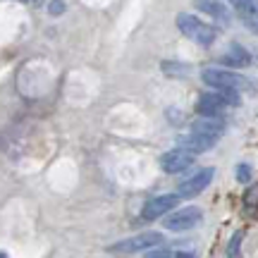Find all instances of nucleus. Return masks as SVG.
Masks as SVG:
<instances>
[{
	"label": "nucleus",
	"mask_w": 258,
	"mask_h": 258,
	"mask_svg": "<svg viewBox=\"0 0 258 258\" xmlns=\"http://www.w3.org/2000/svg\"><path fill=\"white\" fill-rule=\"evenodd\" d=\"M201 79L208 84V86L218 89V91L239 93V91H244V89H249V79H246V77H241V74L234 72V70H225V67H208V70H203Z\"/></svg>",
	"instance_id": "obj_1"
},
{
	"label": "nucleus",
	"mask_w": 258,
	"mask_h": 258,
	"mask_svg": "<svg viewBox=\"0 0 258 258\" xmlns=\"http://www.w3.org/2000/svg\"><path fill=\"white\" fill-rule=\"evenodd\" d=\"M177 27L184 34L186 38L196 41L199 46H211L215 41V27H211L208 22L199 19L196 15H189V12H179L177 15Z\"/></svg>",
	"instance_id": "obj_2"
},
{
	"label": "nucleus",
	"mask_w": 258,
	"mask_h": 258,
	"mask_svg": "<svg viewBox=\"0 0 258 258\" xmlns=\"http://www.w3.org/2000/svg\"><path fill=\"white\" fill-rule=\"evenodd\" d=\"M163 244V234L160 232H141L137 237L122 239L117 244H112L110 251L117 256H129V253H139V251H151Z\"/></svg>",
	"instance_id": "obj_3"
},
{
	"label": "nucleus",
	"mask_w": 258,
	"mask_h": 258,
	"mask_svg": "<svg viewBox=\"0 0 258 258\" xmlns=\"http://www.w3.org/2000/svg\"><path fill=\"white\" fill-rule=\"evenodd\" d=\"M203 213L201 208H196V206H189V208H179V211L175 213H167L165 218V230L170 232H184V230H191V227H196L199 222H201Z\"/></svg>",
	"instance_id": "obj_4"
},
{
	"label": "nucleus",
	"mask_w": 258,
	"mask_h": 258,
	"mask_svg": "<svg viewBox=\"0 0 258 258\" xmlns=\"http://www.w3.org/2000/svg\"><path fill=\"white\" fill-rule=\"evenodd\" d=\"M213 175H215V170H213V167L199 170L194 177H189L186 182H182V184H179V189H177L175 196H177V199H194V196H199L206 186L211 184Z\"/></svg>",
	"instance_id": "obj_5"
},
{
	"label": "nucleus",
	"mask_w": 258,
	"mask_h": 258,
	"mask_svg": "<svg viewBox=\"0 0 258 258\" xmlns=\"http://www.w3.org/2000/svg\"><path fill=\"white\" fill-rule=\"evenodd\" d=\"M194 158L196 156H191L184 148H172V151H167V153L160 156V167H163V172L177 175V172L186 170L189 165H194Z\"/></svg>",
	"instance_id": "obj_6"
},
{
	"label": "nucleus",
	"mask_w": 258,
	"mask_h": 258,
	"mask_svg": "<svg viewBox=\"0 0 258 258\" xmlns=\"http://www.w3.org/2000/svg\"><path fill=\"white\" fill-rule=\"evenodd\" d=\"M177 199L175 194H163V196H156V199H151V201L141 208V218L144 220H158V218H163L167 213L172 211L177 206Z\"/></svg>",
	"instance_id": "obj_7"
},
{
	"label": "nucleus",
	"mask_w": 258,
	"mask_h": 258,
	"mask_svg": "<svg viewBox=\"0 0 258 258\" xmlns=\"http://www.w3.org/2000/svg\"><path fill=\"white\" fill-rule=\"evenodd\" d=\"M189 134L194 137H203V139H211V141H218V139L225 134V124L222 120H213V117H201L189 124Z\"/></svg>",
	"instance_id": "obj_8"
},
{
	"label": "nucleus",
	"mask_w": 258,
	"mask_h": 258,
	"mask_svg": "<svg viewBox=\"0 0 258 258\" xmlns=\"http://www.w3.org/2000/svg\"><path fill=\"white\" fill-rule=\"evenodd\" d=\"M222 110H227V105L222 101L218 93H203L201 98L196 101V112L201 115V117H213V120H218V115Z\"/></svg>",
	"instance_id": "obj_9"
},
{
	"label": "nucleus",
	"mask_w": 258,
	"mask_h": 258,
	"mask_svg": "<svg viewBox=\"0 0 258 258\" xmlns=\"http://www.w3.org/2000/svg\"><path fill=\"white\" fill-rule=\"evenodd\" d=\"M177 144H179L177 148H184V151H189L191 156H196V153L211 151L218 141H211V139H203V137H194V134H184V137L177 139Z\"/></svg>",
	"instance_id": "obj_10"
},
{
	"label": "nucleus",
	"mask_w": 258,
	"mask_h": 258,
	"mask_svg": "<svg viewBox=\"0 0 258 258\" xmlns=\"http://www.w3.org/2000/svg\"><path fill=\"white\" fill-rule=\"evenodd\" d=\"M220 62L222 64H227V70H234V67H244V64H249L251 62V53L246 50V48H241V46H234L225 53V55L220 57Z\"/></svg>",
	"instance_id": "obj_11"
},
{
	"label": "nucleus",
	"mask_w": 258,
	"mask_h": 258,
	"mask_svg": "<svg viewBox=\"0 0 258 258\" xmlns=\"http://www.w3.org/2000/svg\"><path fill=\"white\" fill-rule=\"evenodd\" d=\"M199 8L201 10H208L215 19H220V22H225V15H222V8L218 5V3H199Z\"/></svg>",
	"instance_id": "obj_12"
},
{
	"label": "nucleus",
	"mask_w": 258,
	"mask_h": 258,
	"mask_svg": "<svg viewBox=\"0 0 258 258\" xmlns=\"http://www.w3.org/2000/svg\"><path fill=\"white\" fill-rule=\"evenodd\" d=\"M163 70H165V74H189L186 64H177V62H163Z\"/></svg>",
	"instance_id": "obj_13"
},
{
	"label": "nucleus",
	"mask_w": 258,
	"mask_h": 258,
	"mask_svg": "<svg viewBox=\"0 0 258 258\" xmlns=\"http://www.w3.org/2000/svg\"><path fill=\"white\" fill-rule=\"evenodd\" d=\"M237 179H239L241 184H246V182H249V179H251V167L246 165V163H244V165H239V167H237Z\"/></svg>",
	"instance_id": "obj_14"
},
{
	"label": "nucleus",
	"mask_w": 258,
	"mask_h": 258,
	"mask_svg": "<svg viewBox=\"0 0 258 258\" xmlns=\"http://www.w3.org/2000/svg\"><path fill=\"white\" fill-rule=\"evenodd\" d=\"M237 10H249V15H256V3H234Z\"/></svg>",
	"instance_id": "obj_15"
},
{
	"label": "nucleus",
	"mask_w": 258,
	"mask_h": 258,
	"mask_svg": "<svg viewBox=\"0 0 258 258\" xmlns=\"http://www.w3.org/2000/svg\"><path fill=\"white\" fill-rule=\"evenodd\" d=\"M48 10H50V15H62L64 3H50V5H48Z\"/></svg>",
	"instance_id": "obj_16"
},
{
	"label": "nucleus",
	"mask_w": 258,
	"mask_h": 258,
	"mask_svg": "<svg viewBox=\"0 0 258 258\" xmlns=\"http://www.w3.org/2000/svg\"><path fill=\"white\" fill-rule=\"evenodd\" d=\"M146 258H172V253H170V251H151V253H148Z\"/></svg>",
	"instance_id": "obj_17"
},
{
	"label": "nucleus",
	"mask_w": 258,
	"mask_h": 258,
	"mask_svg": "<svg viewBox=\"0 0 258 258\" xmlns=\"http://www.w3.org/2000/svg\"><path fill=\"white\" fill-rule=\"evenodd\" d=\"M239 241H241V234H234V239H232V246H230V256H234V253L239 251Z\"/></svg>",
	"instance_id": "obj_18"
},
{
	"label": "nucleus",
	"mask_w": 258,
	"mask_h": 258,
	"mask_svg": "<svg viewBox=\"0 0 258 258\" xmlns=\"http://www.w3.org/2000/svg\"><path fill=\"white\" fill-rule=\"evenodd\" d=\"M175 258H196V256H194V253H177Z\"/></svg>",
	"instance_id": "obj_19"
},
{
	"label": "nucleus",
	"mask_w": 258,
	"mask_h": 258,
	"mask_svg": "<svg viewBox=\"0 0 258 258\" xmlns=\"http://www.w3.org/2000/svg\"><path fill=\"white\" fill-rule=\"evenodd\" d=\"M0 258H5V256H3V253H0Z\"/></svg>",
	"instance_id": "obj_20"
}]
</instances>
